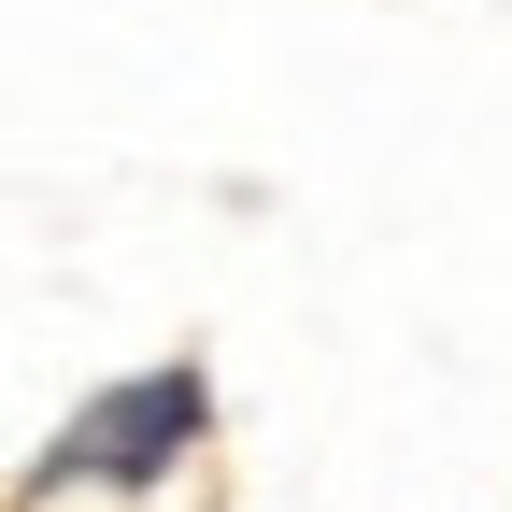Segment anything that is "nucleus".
I'll use <instances>...</instances> for the list:
<instances>
[{"mask_svg":"<svg viewBox=\"0 0 512 512\" xmlns=\"http://www.w3.org/2000/svg\"><path fill=\"white\" fill-rule=\"evenodd\" d=\"M185 441H200V370H143V384H114L57 456H72V470H114V484H157Z\"/></svg>","mask_w":512,"mask_h":512,"instance_id":"f257e3e1","label":"nucleus"}]
</instances>
